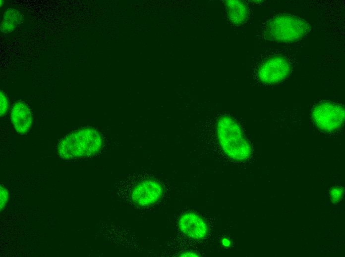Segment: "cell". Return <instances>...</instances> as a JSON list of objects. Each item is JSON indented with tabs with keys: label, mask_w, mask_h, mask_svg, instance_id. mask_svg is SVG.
Listing matches in <instances>:
<instances>
[{
	"label": "cell",
	"mask_w": 345,
	"mask_h": 257,
	"mask_svg": "<svg viewBox=\"0 0 345 257\" xmlns=\"http://www.w3.org/2000/svg\"><path fill=\"white\" fill-rule=\"evenodd\" d=\"M217 133L221 148L231 159L243 161L250 157L251 145L233 118L228 116L220 117L217 124Z\"/></svg>",
	"instance_id": "cell-1"
},
{
	"label": "cell",
	"mask_w": 345,
	"mask_h": 257,
	"mask_svg": "<svg viewBox=\"0 0 345 257\" xmlns=\"http://www.w3.org/2000/svg\"><path fill=\"white\" fill-rule=\"evenodd\" d=\"M103 144L102 136L98 130L85 128L64 137L58 145V153L66 159L90 156L99 152Z\"/></svg>",
	"instance_id": "cell-2"
},
{
	"label": "cell",
	"mask_w": 345,
	"mask_h": 257,
	"mask_svg": "<svg viewBox=\"0 0 345 257\" xmlns=\"http://www.w3.org/2000/svg\"><path fill=\"white\" fill-rule=\"evenodd\" d=\"M310 26L303 19L289 14H280L270 19L263 29L265 38L278 42H290L304 36Z\"/></svg>",
	"instance_id": "cell-3"
},
{
	"label": "cell",
	"mask_w": 345,
	"mask_h": 257,
	"mask_svg": "<svg viewBox=\"0 0 345 257\" xmlns=\"http://www.w3.org/2000/svg\"><path fill=\"white\" fill-rule=\"evenodd\" d=\"M312 118L320 130L326 132H334L344 124L345 109L342 105L334 102H322L313 108Z\"/></svg>",
	"instance_id": "cell-4"
},
{
	"label": "cell",
	"mask_w": 345,
	"mask_h": 257,
	"mask_svg": "<svg viewBox=\"0 0 345 257\" xmlns=\"http://www.w3.org/2000/svg\"><path fill=\"white\" fill-rule=\"evenodd\" d=\"M291 65L285 57L276 55L267 59L258 71L259 79L263 83L274 84L285 80L289 75Z\"/></svg>",
	"instance_id": "cell-5"
},
{
	"label": "cell",
	"mask_w": 345,
	"mask_h": 257,
	"mask_svg": "<svg viewBox=\"0 0 345 257\" xmlns=\"http://www.w3.org/2000/svg\"><path fill=\"white\" fill-rule=\"evenodd\" d=\"M163 189L158 181L147 180L140 182L132 191L131 197L136 205L145 207L152 205L161 198Z\"/></svg>",
	"instance_id": "cell-6"
},
{
	"label": "cell",
	"mask_w": 345,
	"mask_h": 257,
	"mask_svg": "<svg viewBox=\"0 0 345 257\" xmlns=\"http://www.w3.org/2000/svg\"><path fill=\"white\" fill-rule=\"evenodd\" d=\"M178 226L184 235L193 239H203L208 234V227L206 222L194 213L183 214L179 218Z\"/></svg>",
	"instance_id": "cell-7"
},
{
	"label": "cell",
	"mask_w": 345,
	"mask_h": 257,
	"mask_svg": "<svg viewBox=\"0 0 345 257\" xmlns=\"http://www.w3.org/2000/svg\"><path fill=\"white\" fill-rule=\"evenodd\" d=\"M11 120L18 133H26L32 123V113L28 105L21 101L15 103L11 110Z\"/></svg>",
	"instance_id": "cell-8"
},
{
	"label": "cell",
	"mask_w": 345,
	"mask_h": 257,
	"mask_svg": "<svg viewBox=\"0 0 345 257\" xmlns=\"http://www.w3.org/2000/svg\"><path fill=\"white\" fill-rule=\"evenodd\" d=\"M226 4L228 17L233 23L239 25L246 21L248 8L243 2L239 0H228Z\"/></svg>",
	"instance_id": "cell-9"
},
{
	"label": "cell",
	"mask_w": 345,
	"mask_h": 257,
	"mask_svg": "<svg viewBox=\"0 0 345 257\" xmlns=\"http://www.w3.org/2000/svg\"><path fill=\"white\" fill-rule=\"evenodd\" d=\"M22 16L16 9L8 8L3 15L0 25V30L3 33H8L13 31L21 23Z\"/></svg>",
	"instance_id": "cell-10"
},
{
	"label": "cell",
	"mask_w": 345,
	"mask_h": 257,
	"mask_svg": "<svg viewBox=\"0 0 345 257\" xmlns=\"http://www.w3.org/2000/svg\"><path fill=\"white\" fill-rule=\"evenodd\" d=\"M344 194V189L339 186L333 187L329 191L331 200L335 204L339 203L342 200Z\"/></svg>",
	"instance_id": "cell-11"
},
{
	"label": "cell",
	"mask_w": 345,
	"mask_h": 257,
	"mask_svg": "<svg viewBox=\"0 0 345 257\" xmlns=\"http://www.w3.org/2000/svg\"><path fill=\"white\" fill-rule=\"evenodd\" d=\"M0 116H3L8 108V101L5 93L0 90Z\"/></svg>",
	"instance_id": "cell-12"
},
{
	"label": "cell",
	"mask_w": 345,
	"mask_h": 257,
	"mask_svg": "<svg viewBox=\"0 0 345 257\" xmlns=\"http://www.w3.org/2000/svg\"><path fill=\"white\" fill-rule=\"evenodd\" d=\"M8 200V193L7 190L0 186V210L4 208Z\"/></svg>",
	"instance_id": "cell-13"
},
{
	"label": "cell",
	"mask_w": 345,
	"mask_h": 257,
	"mask_svg": "<svg viewBox=\"0 0 345 257\" xmlns=\"http://www.w3.org/2000/svg\"><path fill=\"white\" fill-rule=\"evenodd\" d=\"M180 257H198V255L192 252L188 251L181 253Z\"/></svg>",
	"instance_id": "cell-14"
},
{
	"label": "cell",
	"mask_w": 345,
	"mask_h": 257,
	"mask_svg": "<svg viewBox=\"0 0 345 257\" xmlns=\"http://www.w3.org/2000/svg\"><path fill=\"white\" fill-rule=\"evenodd\" d=\"M222 243L225 246L228 247L230 245V241L227 239H224L222 241Z\"/></svg>",
	"instance_id": "cell-15"
}]
</instances>
